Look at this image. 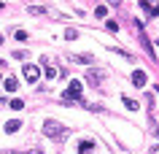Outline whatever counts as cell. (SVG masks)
Wrapping results in <instances>:
<instances>
[{
	"mask_svg": "<svg viewBox=\"0 0 159 154\" xmlns=\"http://www.w3.org/2000/svg\"><path fill=\"white\" fill-rule=\"evenodd\" d=\"M148 14H151V16H159V6H151V8H148Z\"/></svg>",
	"mask_w": 159,
	"mask_h": 154,
	"instance_id": "e0dca14e",
	"label": "cell"
},
{
	"mask_svg": "<svg viewBox=\"0 0 159 154\" xmlns=\"http://www.w3.org/2000/svg\"><path fill=\"white\" fill-rule=\"evenodd\" d=\"M86 81H89L92 86H100L102 81H105V70H97V68H94V70H86Z\"/></svg>",
	"mask_w": 159,
	"mask_h": 154,
	"instance_id": "3957f363",
	"label": "cell"
},
{
	"mask_svg": "<svg viewBox=\"0 0 159 154\" xmlns=\"http://www.w3.org/2000/svg\"><path fill=\"white\" fill-rule=\"evenodd\" d=\"M27 14H33V16H46V8H43V6H27Z\"/></svg>",
	"mask_w": 159,
	"mask_h": 154,
	"instance_id": "ba28073f",
	"label": "cell"
},
{
	"mask_svg": "<svg viewBox=\"0 0 159 154\" xmlns=\"http://www.w3.org/2000/svg\"><path fill=\"white\" fill-rule=\"evenodd\" d=\"M70 62H78V65H86V62H92V54H73Z\"/></svg>",
	"mask_w": 159,
	"mask_h": 154,
	"instance_id": "8992f818",
	"label": "cell"
},
{
	"mask_svg": "<svg viewBox=\"0 0 159 154\" xmlns=\"http://www.w3.org/2000/svg\"><path fill=\"white\" fill-rule=\"evenodd\" d=\"M8 105L14 111H22V108H25V100H22V97H14V100H8Z\"/></svg>",
	"mask_w": 159,
	"mask_h": 154,
	"instance_id": "30bf717a",
	"label": "cell"
},
{
	"mask_svg": "<svg viewBox=\"0 0 159 154\" xmlns=\"http://www.w3.org/2000/svg\"><path fill=\"white\" fill-rule=\"evenodd\" d=\"M146 81H148V78H146L143 70H135V73H132V84L135 86H146Z\"/></svg>",
	"mask_w": 159,
	"mask_h": 154,
	"instance_id": "5b68a950",
	"label": "cell"
},
{
	"mask_svg": "<svg viewBox=\"0 0 159 154\" xmlns=\"http://www.w3.org/2000/svg\"><path fill=\"white\" fill-rule=\"evenodd\" d=\"M19 127H22V122H19V119H11V122H6V133H16Z\"/></svg>",
	"mask_w": 159,
	"mask_h": 154,
	"instance_id": "9c48e42d",
	"label": "cell"
},
{
	"mask_svg": "<svg viewBox=\"0 0 159 154\" xmlns=\"http://www.w3.org/2000/svg\"><path fill=\"white\" fill-rule=\"evenodd\" d=\"M46 76L54 78V76H57V68H54V65H49V68H46Z\"/></svg>",
	"mask_w": 159,
	"mask_h": 154,
	"instance_id": "9a60e30c",
	"label": "cell"
},
{
	"mask_svg": "<svg viewBox=\"0 0 159 154\" xmlns=\"http://www.w3.org/2000/svg\"><path fill=\"white\" fill-rule=\"evenodd\" d=\"M151 154H159V143H154V146H151Z\"/></svg>",
	"mask_w": 159,
	"mask_h": 154,
	"instance_id": "ac0fdd59",
	"label": "cell"
},
{
	"mask_svg": "<svg viewBox=\"0 0 159 154\" xmlns=\"http://www.w3.org/2000/svg\"><path fill=\"white\" fill-rule=\"evenodd\" d=\"M78 146H81V149H78L81 154H94V143H92V141H81Z\"/></svg>",
	"mask_w": 159,
	"mask_h": 154,
	"instance_id": "52a82bcc",
	"label": "cell"
},
{
	"mask_svg": "<svg viewBox=\"0 0 159 154\" xmlns=\"http://www.w3.org/2000/svg\"><path fill=\"white\" fill-rule=\"evenodd\" d=\"M157 3H159V0H157Z\"/></svg>",
	"mask_w": 159,
	"mask_h": 154,
	"instance_id": "cb8c5ba5",
	"label": "cell"
},
{
	"mask_svg": "<svg viewBox=\"0 0 159 154\" xmlns=\"http://www.w3.org/2000/svg\"><path fill=\"white\" fill-rule=\"evenodd\" d=\"M14 38H16V41H27V33H25V30H16V33H14Z\"/></svg>",
	"mask_w": 159,
	"mask_h": 154,
	"instance_id": "5bb4252c",
	"label": "cell"
},
{
	"mask_svg": "<svg viewBox=\"0 0 159 154\" xmlns=\"http://www.w3.org/2000/svg\"><path fill=\"white\" fill-rule=\"evenodd\" d=\"M94 14H97V16H100V19H105V16H108V11L102 8V6H100V8H97V11H94Z\"/></svg>",
	"mask_w": 159,
	"mask_h": 154,
	"instance_id": "2e32d148",
	"label": "cell"
},
{
	"mask_svg": "<svg viewBox=\"0 0 159 154\" xmlns=\"http://www.w3.org/2000/svg\"><path fill=\"white\" fill-rule=\"evenodd\" d=\"M43 135H49V138H54V141H65L67 138V130L59 124V122H54V119H49V122H43Z\"/></svg>",
	"mask_w": 159,
	"mask_h": 154,
	"instance_id": "6da1fadb",
	"label": "cell"
},
{
	"mask_svg": "<svg viewBox=\"0 0 159 154\" xmlns=\"http://www.w3.org/2000/svg\"><path fill=\"white\" fill-rule=\"evenodd\" d=\"M35 154H43V152H35Z\"/></svg>",
	"mask_w": 159,
	"mask_h": 154,
	"instance_id": "44dd1931",
	"label": "cell"
},
{
	"mask_svg": "<svg viewBox=\"0 0 159 154\" xmlns=\"http://www.w3.org/2000/svg\"><path fill=\"white\" fill-rule=\"evenodd\" d=\"M65 38H67V41H75V38H78V33H75V30H65Z\"/></svg>",
	"mask_w": 159,
	"mask_h": 154,
	"instance_id": "4fadbf2b",
	"label": "cell"
},
{
	"mask_svg": "<svg viewBox=\"0 0 159 154\" xmlns=\"http://www.w3.org/2000/svg\"><path fill=\"white\" fill-rule=\"evenodd\" d=\"M111 6H121V0H108Z\"/></svg>",
	"mask_w": 159,
	"mask_h": 154,
	"instance_id": "d6986e66",
	"label": "cell"
},
{
	"mask_svg": "<svg viewBox=\"0 0 159 154\" xmlns=\"http://www.w3.org/2000/svg\"><path fill=\"white\" fill-rule=\"evenodd\" d=\"M3 86H6V89H8V92H16V78H6V84H3Z\"/></svg>",
	"mask_w": 159,
	"mask_h": 154,
	"instance_id": "8fae6325",
	"label": "cell"
},
{
	"mask_svg": "<svg viewBox=\"0 0 159 154\" xmlns=\"http://www.w3.org/2000/svg\"><path fill=\"white\" fill-rule=\"evenodd\" d=\"M124 103H127V108H129V111H138V100H132V97H124Z\"/></svg>",
	"mask_w": 159,
	"mask_h": 154,
	"instance_id": "7c38bea8",
	"label": "cell"
},
{
	"mask_svg": "<svg viewBox=\"0 0 159 154\" xmlns=\"http://www.w3.org/2000/svg\"><path fill=\"white\" fill-rule=\"evenodd\" d=\"M3 65H6V62H3V60H0V68H3Z\"/></svg>",
	"mask_w": 159,
	"mask_h": 154,
	"instance_id": "ffe728a7",
	"label": "cell"
},
{
	"mask_svg": "<svg viewBox=\"0 0 159 154\" xmlns=\"http://www.w3.org/2000/svg\"><path fill=\"white\" fill-rule=\"evenodd\" d=\"M22 73H25L27 81H38V78H41V70L35 68V65H25V68H22Z\"/></svg>",
	"mask_w": 159,
	"mask_h": 154,
	"instance_id": "277c9868",
	"label": "cell"
},
{
	"mask_svg": "<svg viewBox=\"0 0 159 154\" xmlns=\"http://www.w3.org/2000/svg\"><path fill=\"white\" fill-rule=\"evenodd\" d=\"M0 8H3V3H0Z\"/></svg>",
	"mask_w": 159,
	"mask_h": 154,
	"instance_id": "7402d4cb",
	"label": "cell"
},
{
	"mask_svg": "<svg viewBox=\"0 0 159 154\" xmlns=\"http://www.w3.org/2000/svg\"><path fill=\"white\" fill-rule=\"evenodd\" d=\"M0 43H3V38H0Z\"/></svg>",
	"mask_w": 159,
	"mask_h": 154,
	"instance_id": "603a6c76",
	"label": "cell"
},
{
	"mask_svg": "<svg viewBox=\"0 0 159 154\" xmlns=\"http://www.w3.org/2000/svg\"><path fill=\"white\" fill-rule=\"evenodd\" d=\"M78 97H81V81H70L67 92H62V103H65V105H75Z\"/></svg>",
	"mask_w": 159,
	"mask_h": 154,
	"instance_id": "7a4b0ae2",
	"label": "cell"
}]
</instances>
